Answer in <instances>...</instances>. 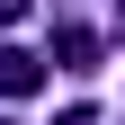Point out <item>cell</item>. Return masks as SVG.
I'll use <instances>...</instances> for the list:
<instances>
[{"label": "cell", "instance_id": "3", "mask_svg": "<svg viewBox=\"0 0 125 125\" xmlns=\"http://www.w3.org/2000/svg\"><path fill=\"white\" fill-rule=\"evenodd\" d=\"M27 9H36V0H0V27H18V18H27Z\"/></svg>", "mask_w": 125, "mask_h": 125}, {"label": "cell", "instance_id": "2", "mask_svg": "<svg viewBox=\"0 0 125 125\" xmlns=\"http://www.w3.org/2000/svg\"><path fill=\"white\" fill-rule=\"evenodd\" d=\"M54 62L62 72H98V36H89V27H62L54 36Z\"/></svg>", "mask_w": 125, "mask_h": 125}, {"label": "cell", "instance_id": "4", "mask_svg": "<svg viewBox=\"0 0 125 125\" xmlns=\"http://www.w3.org/2000/svg\"><path fill=\"white\" fill-rule=\"evenodd\" d=\"M116 36H125V0H116Z\"/></svg>", "mask_w": 125, "mask_h": 125}, {"label": "cell", "instance_id": "1", "mask_svg": "<svg viewBox=\"0 0 125 125\" xmlns=\"http://www.w3.org/2000/svg\"><path fill=\"white\" fill-rule=\"evenodd\" d=\"M36 89H45V62L27 45H0V98H36Z\"/></svg>", "mask_w": 125, "mask_h": 125}]
</instances>
